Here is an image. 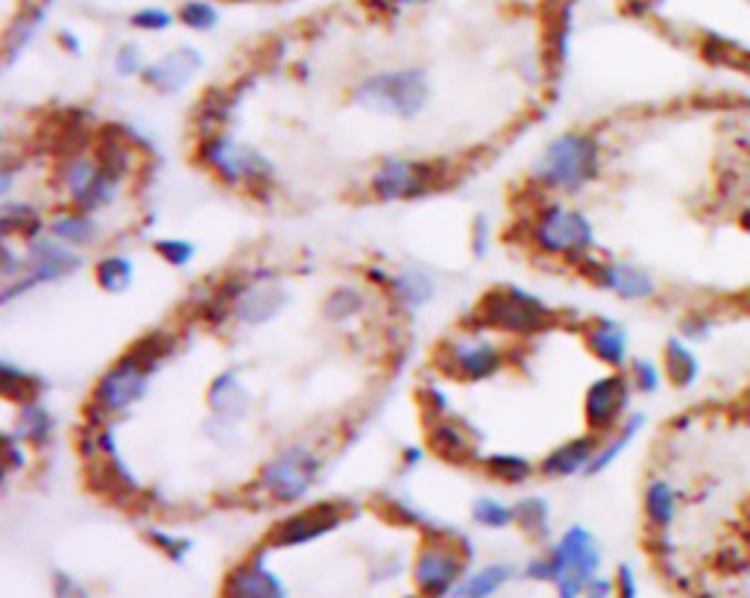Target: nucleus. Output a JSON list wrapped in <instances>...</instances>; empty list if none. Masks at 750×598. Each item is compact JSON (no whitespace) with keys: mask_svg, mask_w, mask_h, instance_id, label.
<instances>
[{"mask_svg":"<svg viewBox=\"0 0 750 598\" xmlns=\"http://www.w3.org/2000/svg\"><path fill=\"white\" fill-rule=\"evenodd\" d=\"M601 170H604V147L598 135L586 129H569L545 144V150L531 168V177L545 191L581 195L592 182H598Z\"/></svg>","mask_w":750,"mask_h":598,"instance_id":"1","label":"nucleus"},{"mask_svg":"<svg viewBox=\"0 0 750 598\" xmlns=\"http://www.w3.org/2000/svg\"><path fill=\"white\" fill-rule=\"evenodd\" d=\"M601 546L595 534L584 525H572L558 546H551L549 555L534 557L528 564L525 575L534 581H554L558 584L560 598H577L584 596L586 584L598 575L601 569Z\"/></svg>","mask_w":750,"mask_h":598,"instance_id":"2","label":"nucleus"},{"mask_svg":"<svg viewBox=\"0 0 750 598\" xmlns=\"http://www.w3.org/2000/svg\"><path fill=\"white\" fill-rule=\"evenodd\" d=\"M352 101L373 115L414 120L431 103V76L423 67L375 71L352 88Z\"/></svg>","mask_w":750,"mask_h":598,"instance_id":"3","label":"nucleus"},{"mask_svg":"<svg viewBox=\"0 0 750 598\" xmlns=\"http://www.w3.org/2000/svg\"><path fill=\"white\" fill-rule=\"evenodd\" d=\"M197 161L209 168L220 182L232 188H250L252 195L268 191L275 179V165L250 144L238 141L229 133H215L200 138Z\"/></svg>","mask_w":750,"mask_h":598,"instance_id":"4","label":"nucleus"},{"mask_svg":"<svg viewBox=\"0 0 750 598\" xmlns=\"http://www.w3.org/2000/svg\"><path fill=\"white\" fill-rule=\"evenodd\" d=\"M478 329H496L504 335H540L558 326V312L542 303L540 296L528 294L525 287L508 285L487 291L476 308Z\"/></svg>","mask_w":750,"mask_h":598,"instance_id":"5","label":"nucleus"},{"mask_svg":"<svg viewBox=\"0 0 750 598\" xmlns=\"http://www.w3.org/2000/svg\"><path fill=\"white\" fill-rule=\"evenodd\" d=\"M323 458L309 443H288L259 470L256 490L275 505H296L317 487Z\"/></svg>","mask_w":750,"mask_h":598,"instance_id":"6","label":"nucleus"},{"mask_svg":"<svg viewBox=\"0 0 750 598\" xmlns=\"http://www.w3.org/2000/svg\"><path fill=\"white\" fill-rule=\"evenodd\" d=\"M531 241L540 246L545 255L566 259L575 264L584 253L595 250V223L586 218L581 209H572L566 202L551 200L542 202L537 211L534 227H531Z\"/></svg>","mask_w":750,"mask_h":598,"instance_id":"7","label":"nucleus"},{"mask_svg":"<svg viewBox=\"0 0 750 598\" xmlns=\"http://www.w3.org/2000/svg\"><path fill=\"white\" fill-rule=\"evenodd\" d=\"M83 255L74 246L62 244L53 235H39L33 241H27L24 246V276L9 282L0 291V305H9L18 296L30 294L39 285H53L62 279L74 276L83 270Z\"/></svg>","mask_w":750,"mask_h":598,"instance_id":"8","label":"nucleus"},{"mask_svg":"<svg viewBox=\"0 0 750 598\" xmlns=\"http://www.w3.org/2000/svg\"><path fill=\"white\" fill-rule=\"evenodd\" d=\"M572 267L592 285L618 296L622 303H650L659 296V282L645 264L627 262V259H601L592 253H584Z\"/></svg>","mask_w":750,"mask_h":598,"instance_id":"9","label":"nucleus"},{"mask_svg":"<svg viewBox=\"0 0 750 598\" xmlns=\"http://www.w3.org/2000/svg\"><path fill=\"white\" fill-rule=\"evenodd\" d=\"M59 186L67 195V200L74 202L80 211L97 214V211L108 209L112 202L121 195V179L103 170V165L88 153H76L67 156L59 165Z\"/></svg>","mask_w":750,"mask_h":598,"instance_id":"10","label":"nucleus"},{"mask_svg":"<svg viewBox=\"0 0 750 598\" xmlns=\"http://www.w3.org/2000/svg\"><path fill=\"white\" fill-rule=\"evenodd\" d=\"M150 367H144L135 355L124 353L106 373H103L97 385H94L92 402L108 413V417H121V413L133 411L135 405L142 402L153 388Z\"/></svg>","mask_w":750,"mask_h":598,"instance_id":"11","label":"nucleus"},{"mask_svg":"<svg viewBox=\"0 0 750 598\" xmlns=\"http://www.w3.org/2000/svg\"><path fill=\"white\" fill-rule=\"evenodd\" d=\"M440 186V170L434 161L408 159V156H390L373 170L369 188L384 202L419 200L428 197Z\"/></svg>","mask_w":750,"mask_h":598,"instance_id":"12","label":"nucleus"},{"mask_svg":"<svg viewBox=\"0 0 750 598\" xmlns=\"http://www.w3.org/2000/svg\"><path fill=\"white\" fill-rule=\"evenodd\" d=\"M634 385L625 370H610L592 381L584 397L586 429L607 438L627 420L631 402H634Z\"/></svg>","mask_w":750,"mask_h":598,"instance_id":"13","label":"nucleus"},{"mask_svg":"<svg viewBox=\"0 0 750 598\" xmlns=\"http://www.w3.org/2000/svg\"><path fill=\"white\" fill-rule=\"evenodd\" d=\"M504 364H508V353L492 337H483L481 332H469V335L449 340L440 358L442 370L460 381L492 379L504 370Z\"/></svg>","mask_w":750,"mask_h":598,"instance_id":"14","label":"nucleus"},{"mask_svg":"<svg viewBox=\"0 0 750 598\" xmlns=\"http://www.w3.org/2000/svg\"><path fill=\"white\" fill-rule=\"evenodd\" d=\"M467 564V552H458L451 543L428 539V546L417 557V584L426 598L449 596L458 587V578Z\"/></svg>","mask_w":750,"mask_h":598,"instance_id":"15","label":"nucleus"},{"mask_svg":"<svg viewBox=\"0 0 750 598\" xmlns=\"http://www.w3.org/2000/svg\"><path fill=\"white\" fill-rule=\"evenodd\" d=\"M346 514H350V507L343 505V502H320V505H311L275 525L273 532H270V543L284 548L305 546L311 539H320L329 532H334V528H341Z\"/></svg>","mask_w":750,"mask_h":598,"instance_id":"16","label":"nucleus"},{"mask_svg":"<svg viewBox=\"0 0 750 598\" xmlns=\"http://www.w3.org/2000/svg\"><path fill=\"white\" fill-rule=\"evenodd\" d=\"M293 294L291 287L279 285L273 279H250V285L243 287V294L235 303L232 321L241 326H268L284 308L291 305Z\"/></svg>","mask_w":750,"mask_h":598,"instance_id":"17","label":"nucleus"},{"mask_svg":"<svg viewBox=\"0 0 750 598\" xmlns=\"http://www.w3.org/2000/svg\"><path fill=\"white\" fill-rule=\"evenodd\" d=\"M202 65H206L202 53L197 48L183 44V48H174V51L144 67L142 80L156 94H179L194 83V76L200 74Z\"/></svg>","mask_w":750,"mask_h":598,"instance_id":"18","label":"nucleus"},{"mask_svg":"<svg viewBox=\"0 0 750 598\" xmlns=\"http://www.w3.org/2000/svg\"><path fill=\"white\" fill-rule=\"evenodd\" d=\"M584 340L595 358L610 370H627L631 364V332L613 317H592L584 326Z\"/></svg>","mask_w":750,"mask_h":598,"instance_id":"19","label":"nucleus"},{"mask_svg":"<svg viewBox=\"0 0 750 598\" xmlns=\"http://www.w3.org/2000/svg\"><path fill=\"white\" fill-rule=\"evenodd\" d=\"M601 440H604L601 434L586 431V434H577V438L560 443V447H554L549 455L542 458L540 472L545 479H572V475H581V472L586 475Z\"/></svg>","mask_w":750,"mask_h":598,"instance_id":"20","label":"nucleus"},{"mask_svg":"<svg viewBox=\"0 0 750 598\" xmlns=\"http://www.w3.org/2000/svg\"><path fill=\"white\" fill-rule=\"evenodd\" d=\"M223 598H288L284 584L264 564V552L252 557L250 564H241L226 578Z\"/></svg>","mask_w":750,"mask_h":598,"instance_id":"21","label":"nucleus"},{"mask_svg":"<svg viewBox=\"0 0 750 598\" xmlns=\"http://www.w3.org/2000/svg\"><path fill=\"white\" fill-rule=\"evenodd\" d=\"M209 408L217 413V417H223V420L241 422L250 417L252 411V394L247 388V381L241 379V370H229L217 373L215 379L209 385Z\"/></svg>","mask_w":750,"mask_h":598,"instance_id":"22","label":"nucleus"},{"mask_svg":"<svg viewBox=\"0 0 750 598\" xmlns=\"http://www.w3.org/2000/svg\"><path fill=\"white\" fill-rule=\"evenodd\" d=\"M643 514L650 532H671L680 516V490L666 475H650L643 490Z\"/></svg>","mask_w":750,"mask_h":598,"instance_id":"23","label":"nucleus"},{"mask_svg":"<svg viewBox=\"0 0 750 598\" xmlns=\"http://www.w3.org/2000/svg\"><path fill=\"white\" fill-rule=\"evenodd\" d=\"M663 370H666V381L677 390H692L704 376V361H700L698 346L689 344L686 337L671 335L663 344Z\"/></svg>","mask_w":750,"mask_h":598,"instance_id":"24","label":"nucleus"},{"mask_svg":"<svg viewBox=\"0 0 750 598\" xmlns=\"http://www.w3.org/2000/svg\"><path fill=\"white\" fill-rule=\"evenodd\" d=\"M250 285V279L241 276V273H232V276L220 279L215 285H209L206 296H202L200 303H197V314L202 317L206 326L211 329H220L223 323L232 321L235 303H238V296L243 294V287Z\"/></svg>","mask_w":750,"mask_h":598,"instance_id":"25","label":"nucleus"},{"mask_svg":"<svg viewBox=\"0 0 750 598\" xmlns=\"http://www.w3.org/2000/svg\"><path fill=\"white\" fill-rule=\"evenodd\" d=\"M387 294H390L396 308L410 314L431 303L434 294H437V285H434V279L423 267H405L393 276Z\"/></svg>","mask_w":750,"mask_h":598,"instance_id":"26","label":"nucleus"},{"mask_svg":"<svg viewBox=\"0 0 750 598\" xmlns=\"http://www.w3.org/2000/svg\"><path fill=\"white\" fill-rule=\"evenodd\" d=\"M428 447L442 461H451V464H469L476 458V443H469L467 429L460 422L449 420V417H440V420L431 422V429H428Z\"/></svg>","mask_w":750,"mask_h":598,"instance_id":"27","label":"nucleus"},{"mask_svg":"<svg viewBox=\"0 0 750 598\" xmlns=\"http://www.w3.org/2000/svg\"><path fill=\"white\" fill-rule=\"evenodd\" d=\"M645 422H648V420H645V413H639V411L627 413V420L622 422V426H618L613 434H607V438L601 440L598 452H595V458H592V464H590V470H586V475L592 479V475H601V472H607L610 466L616 464L618 458L625 455L627 449H631V443H634V440L643 434Z\"/></svg>","mask_w":750,"mask_h":598,"instance_id":"28","label":"nucleus"},{"mask_svg":"<svg viewBox=\"0 0 750 598\" xmlns=\"http://www.w3.org/2000/svg\"><path fill=\"white\" fill-rule=\"evenodd\" d=\"M18 440H24L27 447H44L51 443V438L56 434V417L48 405H42L39 399L33 402L18 405L15 417V431H12Z\"/></svg>","mask_w":750,"mask_h":598,"instance_id":"29","label":"nucleus"},{"mask_svg":"<svg viewBox=\"0 0 750 598\" xmlns=\"http://www.w3.org/2000/svg\"><path fill=\"white\" fill-rule=\"evenodd\" d=\"M53 238H59L62 244L74 246V250H83V246H92L97 238H101V223L94 220V214L88 211H62L51 220L48 227Z\"/></svg>","mask_w":750,"mask_h":598,"instance_id":"30","label":"nucleus"},{"mask_svg":"<svg viewBox=\"0 0 750 598\" xmlns=\"http://www.w3.org/2000/svg\"><path fill=\"white\" fill-rule=\"evenodd\" d=\"M42 229L44 218L33 202L3 200V206H0V235H21L24 241H33V238L42 235Z\"/></svg>","mask_w":750,"mask_h":598,"instance_id":"31","label":"nucleus"},{"mask_svg":"<svg viewBox=\"0 0 750 598\" xmlns=\"http://www.w3.org/2000/svg\"><path fill=\"white\" fill-rule=\"evenodd\" d=\"M369 296L358 285H337L332 294L323 300V321L343 326V323L355 321L364 308H367Z\"/></svg>","mask_w":750,"mask_h":598,"instance_id":"32","label":"nucleus"},{"mask_svg":"<svg viewBox=\"0 0 750 598\" xmlns=\"http://www.w3.org/2000/svg\"><path fill=\"white\" fill-rule=\"evenodd\" d=\"M513 573H517V569L510 564L483 566L476 575H469L467 581H460L458 587L449 592V598H490L513 578Z\"/></svg>","mask_w":750,"mask_h":598,"instance_id":"33","label":"nucleus"},{"mask_svg":"<svg viewBox=\"0 0 750 598\" xmlns=\"http://www.w3.org/2000/svg\"><path fill=\"white\" fill-rule=\"evenodd\" d=\"M44 390V381L35 376V373L24 370V367H15L12 361H0V394L7 402L24 405L39 399V394Z\"/></svg>","mask_w":750,"mask_h":598,"instance_id":"34","label":"nucleus"},{"mask_svg":"<svg viewBox=\"0 0 750 598\" xmlns=\"http://www.w3.org/2000/svg\"><path fill=\"white\" fill-rule=\"evenodd\" d=\"M235 103H238L235 92H226V88H211V92H206L200 109H197V118H194L200 138L220 133V127H223L226 120H229V115H232Z\"/></svg>","mask_w":750,"mask_h":598,"instance_id":"35","label":"nucleus"},{"mask_svg":"<svg viewBox=\"0 0 750 598\" xmlns=\"http://www.w3.org/2000/svg\"><path fill=\"white\" fill-rule=\"evenodd\" d=\"M94 279L106 294H126L135 282V262L124 253H108L94 264Z\"/></svg>","mask_w":750,"mask_h":598,"instance_id":"36","label":"nucleus"},{"mask_svg":"<svg viewBox=\"0 0 750 598\" xmlns=\"http://www.w3.org/2000/svg\"><path fill=\"white\" fill-rule=\"evenodd\" d=\"M176 349H179V340H176L174 332H150V335H144L142 340H135L126 353L135 355L144 367H150V370L156 373L167 358H174Z\"/></svg>","mask_w":750,"mask_h":598,"instance_id":"37","label":"nucleus"},{"mask_svg":"<svg viewBox=\"0 0 750 598\" xmlns=\"http://www.w3.org/2000/svg\"><path fill=\"white\" fill-rule=\"evenodd\" d=\"M513 514H517V525L528 537L534 539H549L551 534V507L545 499L540 496H525L519 499L513 505Z\"/></svg>","mask_w":750,"mask_h":598,"instance_id":"38","label":"nucleus"},{"mask_svg":"<svg viewBox=\"0 0 750 598\" xmlns=\"http://www.w3.org/2000/svg\"><path fill=\"white\" fill-rule=\"evenodd\" d=\"M483 470L490 472V479L501 484H525L534 475V464L525 455L517 452H496V455L483 458Z\"/></svg>","mask_w":750,"mask_h":598,"instance_id":"39","label":"nucleus"},{"mask_svg":"<svg viewBox=\"0 0 750 598\" xmlns=\"http://www.w3.org/2000/svg\"><path fill=\"white\" fill-rule=\"evenodd\" d=\"M625 373L639 397H657L659 390L668 385L663 361H654V358H645V355H634Z\"/></svg>","mask_w":750,"mask_h":598,"instance_id":"40","label":"nucleus"},{"mask_svg":"<svg viewBox=\"0 0 750 598\" xmlns=\"http://www.w3.org/2000/svg\"><path fill=\"white\" fill-rule=\"evenodd\" d=\"M700 53H704V60L712 62V65H725V67H742V71H750V51H744L742 44L730 42L725 35H712L709 33L700 44Z\"/></svg>","mask_w":750,"mask_h":598,"instance_id":"41","label":"nucleus"},{"mask_svg":"<svg viewBox=\"0 0 750 598\" xmlns=\"http://www.w3.org/2000/svg\"><path fill=\"white\" fill-rule=\"evenodd\" d=\"M42 24H44V7L30 9L27 15L18 18L15 27L7 33V62L15 60L18 53L24 51L27 44L33 42L35 35H39V30H42Z\"/></svg>","mask_w":750,"mask_h":598,"instance_id":"42","label":"nucleus"},{"mask_svg":"<svg viewBox=\"0 0 750 598\" xmlns=\"http://www.w3.org/2000/svg\"><path fill=\"white\" fill-rule=\"evenodd\" d=\"M472 520L483 528H492V532H501V528H510V525L517 523V514H513V507L499 502V499L492 496H481L476 499V505H472Z\"/></svg>","mask_w":750,"mask_h":598,"instance_id":"43","label":"nucleus"},{"mask_svg":"<svg viewBox=\"0 0 750 598\" xmlns=\"http://www.w3.org/2000/svg\"><path fill=\"white\" fill-rule=\"evenodd\" d=\"M176 18L188 30H194V33H209V30H215L220 24V12H217L211 0H185L179 12H176Z\"/></svg>","mask_w":750,"mask_h":598,"instance_id":"44","label":"nucleus"},{"mask_svg":"<svg viewBox=\"0 0 750 598\" xmlns=\"http://www.w3.org/2000/svg\"><path fill=\"white\" fill-rule=\"evenodd\" d=\"M716 314L707 312V308H689V312L680 317V323H677V335L686 337L689 344H707L709 337L716 335Z\"/></svg>","mask_w":750,"mask_h":598,"instance_id":"45","label":"nucleus"},{"mask_svg":"<svg viewBox=\"0 0 750 598\" xmlns=\"http://www.w3.org/2000/svg\"><path fill=\"white\" fill-rule=\"evenodd\" d=\"M156 255L165 259V264L170 267H185V264L194 262V255H197V246L188 238H159L156 244H153Z\"/></svg>","mask_w":750,"mask_h":598,"instance_id":"46","label":"nucleus"},{"mask_svg":"<svg viewBox=\"0 0 750 598\" xmlns=\"http://www.w3.org/2000/svg\"><path fill=\"white\" fill-rule=\"evenodd\" d=\"M174 21H176L174 12H167V9L162 7H144L138 9V12H133V18H129V24H133L135 30H144V33H165Z\"/></svg>","mask_w":750,"mask_h":598,"instance_id":"47","label":"nucleus"},{"mask_svg":"<svg viewBox=\"0 0 750 598\" xmlns=\"http://www.w3.org/2000/svg\"><path fill=\"white\" fill-rule=\"evenodd\" d=\"M419 402H423V411H426L428 422L440 420V417H446V413L451 411L449 394H446L440 385H426V388L419 390Z\"/></svg>","mask_w":750,"mask_h":598,"instance_id":"48","label":"nucleus"},{"mask_svg":"<svg viewBox=\"0 0 750 598\" xmlns=\"http://www.w3.org/2000/svg\"><path fill=\"white\" fill-rule=\"evenodd\" d=\"M21 276H24V253H15L12 238H3L0 241V279H3V285H9Z\"/></svg>","mask_w":750,"mask_h":598,"instance_id":"49","label":"nucleus"},{"mask_svg":"<svg viewBox=\"0 0 750 598\" xmlns=\"http://www.w3.org/2000/svg\"><path fill=\"white\" fill-rule=\"evenodd\" d=\"M144 53L138 44H121L115 53V74L117 76H138L144 74Z\"/></svg>","mask_w":750,"mask_h":598,"instance_id":"50","label":"nucleus"},{"mask_svg":"<svg viewBox=\"0 0 750 598\" xmlns=\"http://www.w3.org/2000/svg\"><path fill=\"white\" fill-rule=\"evenodd\" d=\"M147 537L153 539V546L162 548V552H165V555L170 557V560H176V564H179V560H183V557L188 555V552H191V539L174 537V534L159 532V528H153V532H147Z\"/></svg>","mask_w":750,"mask_h":598,"instance_id":"51","label":"nucleus"},{"mask_svg":"<svg viewBox=\"0 0 750 598\" xmlns=\"http://www.w3.org/2000/svg\"><path fill=\"white\" fill-rule=\"evenodd\" d=\"M24 440H18L12 431H7L3 434V466H7V475L9 472H18L24 470L27 466V455H24Z\"/></svg>","mask_w":750,"mask_h":598,"instance_id":"52","label":"nucleus"},{"mask_svg":"<svg viewBox=\"0 0 750 598\" xmlns=\"http://www.w3.org/2000/svg\"><path fill=\"white\" fill-rule=\"evenodd\" d=\"M469 241H472V253H476L478 259H483V255L490 253L492 227H490V220H487V214H478V218L472 220V229H469Z\"/></svg>","mask_w":750,"mask_h":598,"instance_id":"53","label":"nucleus"},{"mask_svg":"<svg viewBox=\"0 0 750 598\" xmlns=\"http://www.w3.org/2000/svg\"><path fill=\"white\" fill-rule=\"evenodd\" d=\"M206 434L215 440L217 447H232L235 440H238V422L223 420V417H217L215 413V417L206 422Z\"/></svg>","mask_w":750,"mask_h":598,"instance_id":"54","label":"nucleus"},{"mask_svg":"<svg viewBox=\"0 0 750 598\" xmlns=\"http://www.w3.org/2000/svg\"><path fill=\"white\" fill-rule=\"evenodd\" d=\"M53 598H88V592H85V587L76 578L56 573V578H53Z\"/></svg>","mask_w":750,"mask_h":598,"instance_id":"55","label":"nucleus"},{"mask_svg":"<svg viewBox=\"0 0 750 598\" xmlns=\"http://www.w3.org/2000/svg\"><path fill=\"white\" fill-rule=\"evenodd\" d=\"M639 596V587H636V575L627 564L618 566L616 573V598H636Z\"/></svg>","mask_w":750,"mask_h":598,"instance_id":"56","label":"nucleus"},{"mask_svg":"<svg viewBox=\"0 0 750 598\" xmlns=\"http://www.w3.org/2000/svg\"><path fill=\"white\" fill-rule=\"evenodd\" d=\"M584 596L586 598H613L616 596V581H607V578H598V575H595V578L586 584Z\"/></svg>","mask_w":750,"mask_h":598,"instance_id":"57","label":"nucleus"},{"mask_svg":"<svg viewBox=\"0 0 750 598\" xmlns=\"http://www.w3.org/2000/svg\"><path fill=\"white\" fill-rule=\"evenodd\" d=\"M59 44H62L67 53H74V56L83 53V42H80V35L71 33V30H62V33H59Z\"/></svg>","mask_w":750,"mask_h":598,"instance_id":"58","label":"nucleus"},{"mask_svg":"<svg viewBox=\"0 0 750 598\" xmlns=\"http://www.w3.org/2000/svg\"><path fill=\"white\" fill-rule=\"evenodd\" d=\"M423 461H426V449H423V447H408L405 452H402V464L408 466V470L419 466Z\"/></svg>","mask_w":750,"mask_h":598,"instance_id":"59","label":"nucleus"},{"mask_svg":"<svg viewBox=\"0 0 750 598\" xmlns=\"http://www.w3.org/2000/svg\"><path fill=\"white\" fill-rule=\"evenodd\" d=\"M367 279L373 282V285H382V287H390V282H393V276L384 267H369Z\"/></svg>","mask_w":750,"mask_h":598,"instance_id":"60","label":"nucleus"},{"mask_svg":"<svg viewBox=\"0 0 750 598\" xmlns=\"http://www.w3.org/2000/svg\"><path fill=\"white\" fill-rule=\"evenodd\" d=\"M399 7H426V3H434V0H396Z\"/></svg>","mask_w":750,"mask_h":598,"instance_id":"61","label":"nucleus"},{"mask_svg":"<svg viewBox=\"0 0 750 598\" xmlns=\"http://www.w3.org/2000/svg\"><path fill=\"white\" fill-rule=\"evenodd\" d=\"M744 548H748V557H750V528H748V534H744Z\"/></svg>","mask_w":750,"mask_h":598,"instance_id":"62","label":"nucleus"},{"mask_svg":"<svg viewBox=\"0 0 750 598\" xmlns=\"http://www.w3.org/2000/svg\"><path fill=\"white\" fill-rule=\"evenodd\" d=\"M744 3H748V7H750V0H744Z\"/></svg>","mask_w":750,"mask_h":598,"instance_id":"63","label":"nucleus"}]
</instances>
